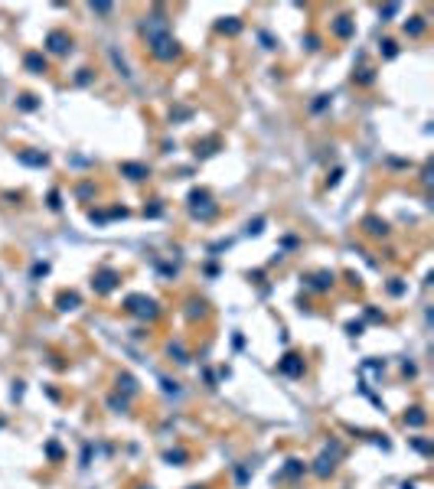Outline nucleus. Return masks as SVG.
<instances>
[{
	"label": "nucleus",
	"instance_id": "f257e3e1",
	"mask_svg": "<svg viewBox=\"0 0 434 489\" xmlns=\"http://www.w3.org/2000/svg\"><path fill=\"white\" fill-rule=\"evenodd\" d=\"M144 36H147V42H150V52H154L160 62H173L176 56H180V42L173 39L170 20H167L163 13L144 16Z\"/></svg>",
	"mask_w": 434,
	"mask_h": 489
},
{
	"label": "nucleus",
	"instance_id": "f03ea898",
	"mask_svg": "<svg viewBox=\"0 0 434 489\" xmlns=\"http://www.w3.org/2000/svg\"><path fill=\"white\" fill-rule=\"evenodd\" d=\"M124 310H128L131 316H140V320H154L160 313V310H157V300L144 297V293H131V297L124 300Z\"/></svg>",
	"mask_w": 434,
	"mask_h": 489
},
{
	"label": "nucleus",
	"instance_id": "7ed1b4c3",
	"mask_svg": "<svg viewBox=\"0 0 434 489\" xmlns=\"http://www.w3.org/2000/svg\"><path fill=\"white\" fill-rule=\"evenodd\" d=\"M190 212L196 219H212L216 216V202H212V196L206 189H196V193H190Z\"/></svg>",
	"mask_w": 434,
	"mask_h": 489
},
{
	"label": "nucleus",
	"instance_id": "20e7f679",
	"mask_svg": "<svg viewBox=\"0 0 434 489\" xmlns=\"http://www.w3.org/2000/svg\"><path fill=\"white\" fill-rule=\"evenodd\" d=\"M118 271H111V268H105V271H98L95 274V281H92V287H95V293H111L114 287H118Z\"/></svg>",
	"mask_w": 434,
	"mask_h": 489
},
{
	"label": "nucleus",
	"instance_id": "39448f33",
	"mask_svg": "<svg viewBox=\"0 0 434 489\" xmlns=\"http://www.w3.org/2000/svg\"><path fill=\"white\" fill-rule=\"evenodd\" d=\"M278 369L284 372V375H291V378H297V375H304V359H300L297 352H287L284 359L278 362Z\"/></svg>",
	"mask_w": 434,
	"mask_h": 489
},
{
	"label": "nucleus",
	"instance_id": "423d86ee",
	"mask_svg": "<svg viewBox=\"0 0 434 489\" xmlns=\"http://www.w3.org/2000/svg\"><path fill=\"white\" fill-rule=\"evenodd\" d=\"M336 453H340V447H336L333 453H320V457H317V466H314L317 476H330L336 470Z\"/></svg>",
	"mask_w": 434,
	"mask_h": 489
},
{
	"label": "nucleus",
	"instance_id": "0eeeda50",
	"mask_svg": "<svg viewBox=\"0 0 434 489\" xmlns=\"http://www.w3.org/2000/svg\"><path fill=\"white\" fill-rule=\"evenodd\" d=\"M46 46H49V52H56V56H66V52H69V46H72V39H69L66 33H49Z\"/></svg>",
	"mask_w": 434,
	"mask_h": 489
},
{
	"label": "nucleus",
	"instance_id": "6e6552de",
	"mask_svg": "<svg viewBox=\"0 0 434 489\" xmlns=\"http://www.w3.org/2000/svg\"><path fill=\"white\" fill-rule=\"evenodd\" d=\"M121 173L131 176V180H147V176H150V170L144 163H121Z\"/></svg>",
	"mask_w": 434,
	"mask_h": 489
},
{
	"label": "nucleus",
	"instance_id": "1a4fd4ad",
	"mask_svg": "<svg viewBox=\"0 0 434 489\" xmlns=\"http://www.w3.org/2000/svg\"><path fill=\"white\" fill-rule=\"evenodd\" d=\"M333 33H336L340 39H349V36H353V20H349V16H336Z\"/></svg>",
	"mask_w": 434,
	"mask_h": 489
},
{
	"label": "nucleus",
	"instance_id": "9d476101",
	"mask_svg": "<svg viewBox=\"0 0 434 489\" xmlns=\"http://www.w3.org/2000/svg\"><path fill=\"white\" fill-rule=\"evenodd\" d=\"M307 284H310L314 290H326V287H333V274H330V271H320V274H314Z\"/></svg>",
	"mask_w": 434,
	"mask_h": 489
},
{
	"label": "nucleus",
	"instance_id": "9b49d317",
	"mask_svg": "<svg viewBox=\"0 0 434 489\" xmlns=\"http://www.w3.org/2000/svg\"><path fill=\"white\" fill-rule=\"evenodd\" d=\"M405 33H408V36H421L424 33V16H411V20L405 23Z\"/></svg>",
	"mask_w": 434,
	"mask_h": 489
},
{
	"label": "nucleus",
	"instance_id": "f8f14e48",
	"mask_svg": "<svg viewBox=\"0 0 434 489\" xmlns=\"http://www.w3.org/2000/svg\"><path fill=\"white\" fill-rule=\"evenodd\" d=\"M26 69H33V72H46V59H43L39 52H30V56H26Z\"/></svg>",
	"mask_w": 434,
	"mask_h": 489
},
{
	"label": "nucleus",
	"instance_id": "ddd939ff",
	"mask_svg": "<svg viewBox=\"0 0 434 489\" xmlns=\"http://www.w3.org/2000/svg\"><path fill=\"white\" fill-rule=\"evenodd\" d=\"M82 300H78V293H59V310H75Z\"/></svg>",
	"mask_w": 434,
	"mask_h": 489
},
{
	"label": "nucleus",
	"instance_id": "4468645a",
	"mask_svg": "<svg viewBox=\"0 0 434 489\" xmlns=\"http://www.w3.org/2000/svg\"><path fill=\"white\" fill-rule=\"evenodd\" d=\"M424 421H428V417H424V411H421V408H411V411L405 414V424H411V428H421Z\"/></svg>",
	"mask_w": 434,
	"mask_h": 489
},
{
	"label": "nucleus",
	"instance_id": "2eb2a0df",
	"mask_svg": "<svg viewBox=\"0 0 434 489\" xmlns=\"http://www.w3.org/2000/svg\"><path fill=\"white\" fill-rule=\"evenodd\" d=\"M242 30V23L235 20V16H229V20H219V33H238Z\"/></svg>",
	"mask_w": 434,
	"mask_h": 489
},
{
	"label": "nucleus",
	"instance_id": "dca6fc26",
	"mask_svg": "<svg viewBox=\"0 0 434 489\" xmlns=\"http://www.w3.org/2000/svg\"><path fill=\"white\" fill-rule=\"evenodd\" d=\"M366 228L372 235H385L388 232V225H385V222H379V219H366Z\"/></svg>",
	"mask_w": 434,
	"mask_h": 489
},
{
	"label": "nucleus",
	"instance_id": "f3484780",
	"mask_svg": "<svg viewBox=\"0 0 434 489\" xmlns=\"http://www.w3.org/2000/svg\"><path fill=\"white\" fill-rule=\"evenodd\" d=\"M23 163H33V166H46V154H20Z\"/></svg>",
	"mask_w": 434,
	"mask_h": 489
},
{
	"label": "nucleus",
	"instance_id": "a211bd4d",
	"mask_svg": "<svg viewBox=\"0 0 434 489\" xmlns=\"http://www.w3.org/2000/svg\"><path fill=\"white\" fill-rule=\"evenodd\" d=\"M118 388H124L128 395H134V391H137V385H134V378H131V375H121L118 378Z\"/></svg>",
	"mask_w": 434,
	"mask_h": 489
},
{
	"label": "nucleus",
	"instance_id": "6ab92c4d",
	"mask_svg": "<svg viewBox=\"0 0 434 489\" xmlns=\"http://www.w3.org/2000/svg\"><path fill=\"white\" fill-rule=\"evenodd\" d=\"M300 473H304V463H300V460H291L284 466V476H300Z\"/></svg>",
	"mask_w": 434,
	"mask_h": 489
},
{
	"label": "nucleus",
	"instance_id": "aec40b11",
	"mask_svg": "<svg viewBox=\"0 0 434 489\" xmlns=\"http://www.w3.org/2000/svg\"><path fill=\"white\" fill-rule=\"evenodd\" d=\"M261 225H264V219H255V222H248V235H258V232H261Z\"/></svg>",
	"mask_w": 434,
	"mask_h": 489
},
{
	"label": "nucleus",
	"instance_id": "412c9836",
	"mask_svg": "<svg viewBox=\"0 0 434 489\" xmlns=\"http://www.w3.org/2000/svg\"><path fill=\"white\" fill-rule=\"evenodd\" d=\"M167 460H170V463H183V460H186V453H183V450H176V453H167Z\"/></svg>",
	"mask_w": 434,
	"mask_h": 489
},
{
	"label": "nucleus",
	"instance_id": "4be33fe9",
	"mask_svg": "<svg viewBox=\"0 0 434 489\" xmlns=\"http://www.w3.org/2000/svg\"><path fill=\"white\" fill-rule=\"evenodd\" d=\"M20 108H26V111H30V108H36V101H33V95H23V101H20Z\"/></svg>",
	"mask_w": 434,
	"mask_h": 489
},
{
	"label": "nucleus",
	"instance_id": "5701e85b",
	"mask_svg": "<svg viewBox=\"0 0 434 489\" xmlns=\"http://www.w3.org/2000/svg\"><path fill=\"white\" fill-rule=\"evenodd\" d=\"M382 46H385V56H388V59H392V56H395V42H392V39H385V42H382Z\"/></svg>",
	"mask_w": 434,
	"mask_h": 489
},
{
	"label": "nucleus",
	"instance_id": "b1692460",
	"mask_svg": "<svg viewBox=\"0 0 434 489\" xmlns=\"http://www.w3.org/2000/svg\"><path fill=\"white\" fill-rule=\"evenodd\" d=\"M92 10H98V13H108V10H111V4H92Z\"/></svg>",
	"mask_w": 434,
	"mask_h": 489
},
{
	"label": "nucleus",
	"instance_id": "393cba45",
	"mask_svg": "<svg viewBox=\"0 0 434 489\" xmlns=\"http://www.w3.org/2000/svg\"><path fill=\"white\" fill-rule=\"evenodd\" d=\"M144 489H154V486H144Z\"/></svg>",
	"mask_w": 434,
	"mask_h": 489
}]
</instances>
